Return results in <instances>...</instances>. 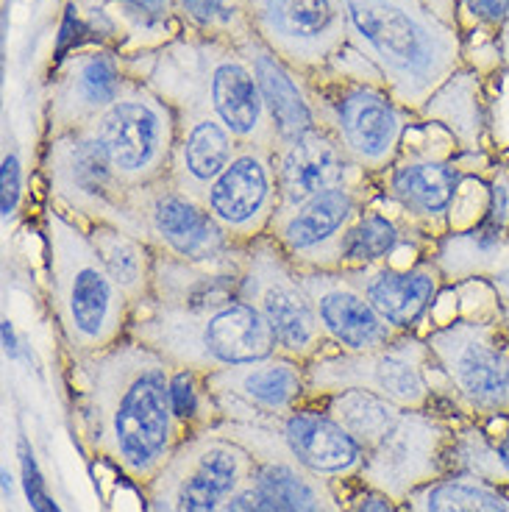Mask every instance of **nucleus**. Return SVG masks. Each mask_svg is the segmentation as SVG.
Listing matches in <instances>:
<instances>
[{"mask_svg": "<svg viewBox=\"0 0 509 512\" xmlns=\"http://www.w3.org/2000/svg\"><path fill=\"white\" fill-rule=\"evenodd\" d=\"M70 362V404L81 446L145 490L192 435L173 407V365L128 334L106 351Z\"/></svg>", "mask_w": 509, "mask_h": 512, "instance_id": "1", "label": "nucleus"}, {"mask_svg": "<svg viewBox=\"0 0 509 512\" xmlns=\"http://www.w3.org/2000/svg\"><path fill=\"white\" fill-rule=\"evenodd\" d=\"M48 298L70 357H90L120 343L134 309L103 268L90 231L48 204L42 215Z\"/></svg>", "mask_w": 509, "mask_h": 512, "instance_id": "2", "label": "nucleus"}, {"mask_svg": "<svg viewBox=\"0 0 509 512\" xmlns=\"http://www.w3.org/2000/svg\"><path fill=\"white\" fill-rule=\"evenodd\" d=\"M354 37L382 67L398 103L423 106L459 67L457 31L407 0H340Z\"/></svg>", "mask_w": 509, "mask_h": 512, "instance_id": "3", "label": "nucleus"}, {"mask_svg": "<svg viewBox=\"0 0 509 512\" xmlns=\"http://www.w3.org/2000/svg\"><path fill=\"white\" fill-rule=\"evenodd\" d=\"M128 337L159 351L173 368L206 376L279 354L265 318L240 295L198 309L148 304L134 312Z\"/></svg>", "mask_w": 509, "mask_h": 512, "instance_id": "4", "label": "nucleus"}, {"mask_svg": "<svg viewBox=\"0 0 509 512\" xmlns=\"http://www.w3.org/2000/svg\"><path fill=\"white\" fill-rule=\"evenodd\" d=\"M423 337L432 354V384L448 412L473 423L507 415L509 332L501 304L462 312Z\"/></svg>", "mask_w": 509, "mask_h": 512, "instance_id": "5", "label": "nucleus"}, {"mask_svg": "<svg viewBox=\"0 0 509 512\" xmlns=\"http://www.w3.org/2000/svg\"><path fill=\"white\" fill-rule=\"evenodd\" d=\"M343 390H368L404 410H446L434 390L432 354L420 334H401L393 343L365 354L326 351L306 365L309 404Z\"/></svg>", "mask_w": 509, "mask_h": 512, "instance_id": "6", "label": "nucleus"}, {"mask_svg": "<svg viewBox=\"0 0 509 512\" xmlns=\"http://www.w3.org/2000/svg\"><path fill=\"white\" fill-rule=\"evenodd\" d=\"M48 204L78 220L84 229L117 226L142 237L137 195L103 156L92 131H73L51 137L42 159ZM145 240V237H142Z\"/></svg>", "mask_w": 509, "mask_h": 512, "instance_id": "7", "label": "nucleus"}, {"mask_svg": "<svg viewBox=\"0 0 509 512\" xmlns=\"http://www.w3.org/2000/svg\"><path fill=\"white\" fill-rule=\"evenodd\" d=\"M256 457L215 429L192 432L145 487L148 512H220L251 485Z\"/></svg>", "mask_w": 509, "mask_h": 512, "instance_id": "8", "label": "nucleus"}, {"mask_svg": "<svg viewBox=\"0 0 509 512\" xmlns=\"http://www.w3.org/2000/svg\"><path fill=\"white\" fill-rule=\"evenodd\" d=\"M496 159L487 154H432V151H409L395 159L390 170L376 179V190L384 206L404 229L432 248L451 231V212L457 204L459 187L468 173L487 176Z\"/></svg>", "mask_w": 509, "mask_h": 512, "instance_id": "9", "label": "nucleus"}, {"mask_svg": "<svg viewBox=\"0 0 509 512\" xmlns=\"http://www.w3.org/2000/svg\"><path fill=\"white\" fill-rule=\"evenodd\" d=\"M240 298L265 318L281 354L309 365L329 351L301 270L270 234L245 248Z\"/></svg>", "mask_w": 509, "mask_h": 512, "instance_id": "10", "label": "nucleus"}, {"mask_svg": "<svg viewBox=\"0 0 509 512\" xmlns=\"http://www.w3.org/2000/svg\"><path fill=\"white\" fill-rule=\"evenodd\" d=\"M457 418L448 410H401L365 454L357 482L401 507L418 487L448 474V446Z\"/></svg>", "mask_w": 509, "mask_h": 512, "instance_id": "11", "label": "nucleus"}, {"mask_svg": "<svg viewBox=\"0 0 509 512\" xmlns=\"http://www.w3.org/2000/svg\"><path fill=\"white\" fill-rule=\"evenodd\" d=\"M90 131L117 179L131 190H145L170 176L179 126L159 98L123 90Z\"/></svg>", "mask_w": 509, "mask_h": 512, "instance_id": "12", "label": "nucleus"}, {"mask_svg": "<svg viewBox=\"0 0 509 512\" xmlns=\"http://www.w3.org/2000/svg\"><path fill=\"white\" fill-rule=\"evenodd\" d=\"M320 126L340 142L359 173L379 179L404 151L401 145L407 134V112L398 106L393 92L348 81L331 92Z\"/></svg>", "mask_w": 509, "mask_h": 512, "instance_id": "13", "label": "nucleus"}, {"mask_svg": "<svg viewBox=\"0 0 509 512\" xmlns=\"http://www.w3.org/2000/svg\"><path fill=\"white\" fill-rule=\"evenodd\" d=\"M142 237L156 254L173 256L190 265H231L240 262V245L220 229L201 198L165 179L137 195Z\"/></svg>", "mask_w": 509, "mask_h": 512, "instance_id": "14", "label": "nucleus"}, {"mask_svg": "<svg viewBox=\"0 0 509 512\" xmlns=\"http://www.w3.org/2000/svg\"><path fill=\"white\" fill-rule=\"evenodd\" d=\"M376 179L337 184L284 209L273 220L270 237L301 270H337L345 231L376 201Z\"/></svg>", "mask_w": 509, "mask_h": 512, "instance_id": "15", "label": "nucleus"}, {"mask_svg": "<svg viewBox=\"0 0 509 512\" xmlns=\"http://www.w3.org/2000/svg\"><path fill=\"white\" fill-rule=\"evenodd\" d=\"M201 201L234 245L248 248L268 237L281 209L276 148L240 145L237 156L209 184Z\"/></svg>", "mask_w": 509, "mask_h": 512, "instance_id": "16", "label": "nucleus"}, {"mask_svg": "<svg viewBox=\"0 0 509 512\" xmlns=\"http://www.w3.org/2000/svg\"><path fill=\"white\" fill-rule=\"evenodd\" d=\"M220 435L237 440L256 457L254 487L268 512H345L337 485L306 471L284 451L270 423H217Z\"/></svg>", "mask_w": 509, "mask_h": 512, "instance_id": "17", "label": "nucleus"}, {"mask_svg": "<svg viewBox=\"0 0 509 512\" xmlns=\"http://www.w3.org/2000/svg\"><path fill=\"white\" fill-rule=\"evenodd\" d=\"M206 384L223 421L273 423L306 404V362L279 351L248 365L209 373Z\"/></svg>", "mask_w": 509, "mask_h": 512, "instance_id": "18", "label": "nucleus"}, {"mask_svg": "<svg viewBox=\"0 0 509 512\" xmlns=\"http://www.w3.org/2000/svg\"><path fill=\"white\" fill-rule=\"evenodd\" d=\"M251 14L270 51L293 64L326 62L348 28L340 0H251Z\"/></svg>", "mask_w": 509, "mask_h": 512, "instance_id": "19", "label": "nucleus"}, {"mask_svg": "<svg viewBox=\"0 0 509 512\" xmlns=\"http://www.w3.org/2000/svg\"><path fill=\"white\" fill-rule=\"evenodd\" d=\"M301 282L315 307L320 332L334 351L365 354L401 337L343 270H301Z\"/></svg>", "mask_w": 509, "mask_h": 512, "instance_id": "20", "label": "nucleus"}, {"mask_svg": "<svg viewBox=\"0 0 509 512\" xmlns=\"http://www.w3.org/2000/svg\"><path fill=\"white\" fill-rule=\"evenodd\" d=\"M365 293L373 309L382 315L398 334H420L423 323L437 307L448 287L446 276L434 256H420L409 268L393 262L362 270H343Z\"/></svg>", "mask_w": 509, "mask_h": 512, "instance_id": "21", "label": "nucleus"}, {"mask_svg": "<svg viewBox=\"0 0 509 512\" xmlns=\"http://www.w3.org/2000/svg\"><path fill=\"white\" fill-rule=\"evenodd\" d=\"M284 451L306 471L329 482H357L365 465V451L340 423L323 410V404H301L290 415L270 423Z\"/></svg>", "mask_w": 509, "mask_h": 512, "instance_id": "22", "label": "nucleus"}, {"mask_svg": "<svg viewBox=\"0 0 509 512\" xmlns=\"http://www.w3.org/2000/svg\"><path fill=\"white\" fill-rule=\"evenodd\" d=\"M276 176L281 190L279 212L304 204L306 198L337 184L370 179L351 165L340 142L323 126L276 145Z\"/></svg>", "mask_w": 509, "mask_h": 512, "instance_id": "23", "label": "nucleus"}, {"mask_svg": "<svg viewBox=\"0 0 509 512\" xmlns=\"http://www.w3.org/2000/svg\"><path fill=\"white\" fill-rule=\"evenodd\" d=\"M206 98H209V112L220 117V123L240 140V145H259V148L279 145L254 67L242 62L237 53H223L209 64Z\"/></svg>", "mask_w": 509, "mask_h": 512, "instance_id": "24", "label": "nucleus"}, {"mask_svg": "<svg viewBox=\"0 0 509 512\" xmlns=\"http://www.w3.org/2000/svg\"><path fill=\"white\" fill-rule=\"evenodd\" d=\"M123 90L126 84L120 67L109 53L92 51L76 56L53 95L51 137L90 131Z\"/></svg>", "mask_w": 509, "mask_h": 512, "instance_id": "25", "label": "nucleus"}, {"mask_svg": "<svg viewBox=\"0 0 509 512\" xmlns=\"http://www.w3.org/2000/svg\"><path fill=\"white\" fill-rule=\"evenodd\" d=\"M237 151H240V140L220 123V117L204 109L187 117L179 128L173 167L167 179L195 198H204L209 184L229 167Z\"/></svg>", "mask_w": 509, "mask_h": 512, "instance_id": "26", "label": "nucleus"}, {"mask_svg": "<svg viewBox=\"0 0 509 512\" xmlns=\"http://www.w3.org/2000/svg\"><path fill=\"white\" fill-rule=\"evenodd\" d=\"M242 262H245V251L240 262H231V265H190L173 256L156 254L151 304L198 309L237 298L242 282Z\"/></svg>", "mask_w": 509, "mask_h": 512, "instance_id": "27", "label": "nucleus"}, {"mask_svg": "<svg viewBox=\"0 0 509 512\" xmlns=\"http://www.w3.org/2000/svg\"><path fill=\"white\" fill-rule=\"evenodd\" d=\"M251 67H254L265 106H268L270 123L276 128V140H293L298 134H306L320 126L318 109L312 106L309 95L301 90V84L295 81L293 70L287 67L284 59H279L265 45H256L251 53Z\"/></svg>", "mask_w": 509, "mask_h": 512, "instance_id": "28", "label": "nucleus"}, {"mask_svg": "<svg viewBox=\"0 0 509 512\" xmlns=\"http://www.w3.org/2000/svg\"><path fill=\"white\" fill-rule=\"evenodd\" d=\"M87 231L101 256L103 268L109 270L117 287L126 293L131 309L140 312L148 307L153 301V265H156L153 245L117 226H92Z\"/></svg>", "mask_w": 509, "mask_h": 512, "instance_id": "29", "label": "nucleus"}, {"mask_svg": "<svg viewBox=\"0 0 509 512\" xmlns=\"http://www.w3.org/2000/svg\"><path fill=\"white\" fill-rule=\"evenodd\" d=\"M401 245H412V248L432 256V248L418 243L404 229V223L395 218L393 212H387V206L379 204V195H376V201L354 220L351 229L345 231L340 254H337V270H362L384 265V262H390V256L401 251Z\"/></svg>", "mask_w": 509, "mask_h": 512, "instance_id": "30", "label": "nucleus"}, {"mask_svg": "<svg viewBox=\"0 0 509 512\" xmlns=\"http://www.w3.org/2000/svg\"><path fill=\"white\" fill-rule=\"evenodd\" d=\"M404 512H509V487L468 474H446L418 487Z\"/></svg>", "mask_w": 509, "mask_h": 512, "instance_id": "31", "label": "nucleus"}, {"mask_svg": "<svg viewBox=\"0 0 509 512\" xmlns=\"http://www.w3.org/2000/svg\"><path fill=\"white\" fill-rule=\"evenodd\" d=\"M318 404H323V410L357 440L365 454L382 440L384 432L393 426L395 418L404 410V407H398V404L376 396V393H368V390H343V393L329 396Z\"/></svg>", "mask_w": 509, "mask_h": 512, "instance_id": "32", "label": "nucleus"}, {"mask_svg": "<svg viewBox=\"0 0 509 512\" xmlns=\"http://www.w3.org/2000/svg\"><path fill=\"white\" fill-rule=\"evenodd\" d=\"M448 474H468L487 479L493 485L509 487V468L501 460V451L487 435L482 423L457 418L454 437L448 446Z\"/></svg>", "mask_w": 509, "mask_h": 512, "instance_id": "33", "label": "nucleus"}, {"mask_svg": "<svg viewBox=\"0 0 509 512\" xmlns=\"http://www.w3.org/2000/svg\"><path fill=\"white\" fill-rule=\"evenodd\" d=\"M170 393H173V407H176L179 421L190 432H204V429H212L223 421L215 396L206 384V373L190 371V368H173Z\"/></svg>", "mask_w": 509, "mask_h": 512, "instance_id": "34", "label": "nucleus"}, {"mask_svg": "<svg viewBox=\"0 0 509 512\" xmlns=\"http://www.w3.org/2000/svg\"><path fill=\"white\" fill-rule=\"evenodd\" d=\"M184 17L201 31H231L242 20V0H176Z\"/></svg>", "mask_w": 509, "mask_h": 512, "instance_id": "35", "label": "nucleus"}, {"mask_svg": "<svg viewBox=\"0 0 509 512\" xmlns=\"http://www.w3.org/2000/svg\"><path fill=\"white\" fill-rule=\"evenodd\" d=\"M109 3L120 9V14L131 26L145 34L165 28L170 12H173V0H109Z\"/></svg>", "mask_w": 509, "mask_h": 512, "instance_id": "36", "label": "nucleus"}, {"mask_svg": "<svg viewBox=\"0 0 509 512\" xmlns=\"http://www.w3.org/2000/svg\"><path fill=\"white\" fill-rule=\"evenodd\" d=\"M17 457H20V468H23V487H26L28 504L34 512H51L53 499L45 490V479L39 474L37 457H34V448L28 446L26 437H20L17 443Z\"/></svg>", "mask_w": 509, "mask_h": 512, "instance_id": "37", "label": "nucleus"}, {"mask_svg": "<svg viewBox=\"0 0 509 512\" xmlns=\"http://www.w3.org/2000/svg\"><path fill=\"white\" fill-rule=\"evenodd\" d=\"M3 195H0V212L3 220L9 223L20 206V195H23V167H20V156L17 151H6L3 154Z\"/></svg>", "mask_w": 509, "mask_h": 512, "instance_id": "38", "label": "nucleus"}, {"mask_svg": "<svg viewBox=\"0 0 509 512\" xmlns=\"http://www.w3.org/2000/svg\"><path fill=\"white\" fill-rule=\"evenodd\" d=\"M462 12L484 28H501L509 23V0H462Z\"/></svg>", "mask_w": 509, "mask_h": 512, "instance_id": "39", "label": "nucleus"}, {"mask_svg": "<svg viewBox=\"0 0 509 512\" xmlns=\"http://www.w3.org/2000/svg\"><path fill=\"white\" fill-rule=\"evenodd\" d=\"M401 507L393 504V501L382 496V493H376V490H370V487L359 485V490L351 496V499L345 501V512H398Z\"/></svg>", "mask_w": 509, "mask_h": 512, "instance_id": "40", "label": "nucleus"}, {"mask_svg": "<svg viewBox=\"0 0 509 512\" xmlns=\"http://www.w3.org/2000/svg\"><path fill=\"white\" fill-rule=\"evenodd\" d=\"M484 284L496 293L501 307H509V245L504 248V254L498 256L496 265L490 268V273L484 276Z\"/></svg>", "mask_w": 509, "mask_h": 512, "instance_id": "41", "label": "nucleus"}, {"mask_svg": "<svg viewBox=\"0 0 509 512\" xmlns=\"http://www.w3.org/2000/svg\"><path fill=\"white\" fill-rule=\"evenodd\" d=\"M220 512H268V507H265V501L256 493L254 482H251L248 487H242L240 493H237V496H234Z\"/></svg>", "mask_w": 509, "mask_h": 512, "instance_id": "42", "label": "nucleus"}, {"mask_svg": "<svg viewBox=\"0 0 509 512\" xmlns=\"http://www.w3.org/2000/svg\"><path fill=\"white\" fill-rule=\"evenodd\" d=\"M484 429H487V435L493 437V443L501 451V460L509 468V415H501V418H493V421L482 423Z\"/></svg>", "mask_w": 509, "mask_h": 512, "instance_id": "43", "label": "nucleus"}, {"mask_svg": "<svg viewBox=\"0 0 509 512\" xmlns=\"http://www.w3.org/2000/svg\"><path fill=\"white\" fill-rule=\"evenodd\" d=\"M0 332H3V351H6V357L17 359L20 357V337H17V329H14V323L9 318H3L0 323Z\"/></svg>", "mask_w": 509, "mask_h": 512, "instance_id": "44", "label": "nucleus"}, {"mask_svg": "<svg viewBox=\"0 0 509 512\" xmlns=\"http://www.w3.org/2000/svg\"><path fill=\"white\" fill-rule=\"evenodd\" d=\"M498 56H504V62L509 64V23L498 34Z\"/></svg>", "mask_w": 509, "mask_h": 512, "instance_id": "45", "label": "nucleus"}, {"mask_svg": "<svg viewBox=\"0 0 509 512\" xmlns=\"http://www.w3.org/2000/svg\"><path fill=\"white\" fill-rule=\"evenodd\" d=\"M3 496H6V501L12 499V476H9V468H3Z\"/></svg>", "mask_w": 509, "mask_h": 512, "instance_id": "46", "label": "nucleus"}, {"mask_svg": "<svg viewBox=\"0 0 509 512\" xmlns=\"http://www.w3.org/2000/svg\"><path fill=\"white\" fill-rule=\"evenodd\" d=\"M507 415H509V376H507Z\"/></svg>", "mask_w": 509, "mask_h": 512, "instance_id": "47", "label": "nucleus"}, {"mask_svg": "<svg viewBox=\"0 0 509 512\" xmlns=\"http://www.w3.org/2000/svg\"><path fill=\"white\" fill-rule=\"evenodd\" d=\"M51 512H62V510H59V504H56V501H53V507H51Z\"/></svg>", "mask_w": 509, "mask_h": 512, "instance_id": "48", "label": "nucleus"}, {"mask_svg": "<svg viewBox=\"0 0 509 512\" xmlns=\"http://www.w3.org/2000/svg\"><path fill=\"white\" fill-rule=\"evenodd\" d=\"M504 159H507V156H504ZM507 162H509V159H507ZM507 229H509V223H507Z\"/></svg>", "mask_w": 509, "mask_h": 512, "instance_id": "49", "label": "nucleus"}, {"mask_svg": "<svg viewBox=\"0 0 509 512\" xmlns=\"http://www.w3.org/2000/svg\"><path fill=\"white\" fill-rule=\"evenodd\" d=\"M507 159H509V156H507Z\"/></svg>", "mask_w": 509, "mask_h": 512, "instance_id": "50", "label": "nucleus"}]
</instances>
